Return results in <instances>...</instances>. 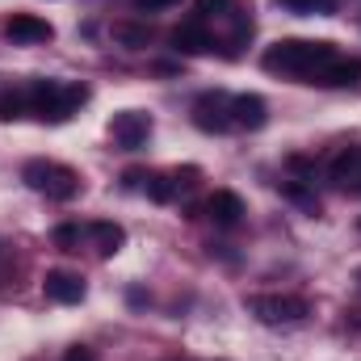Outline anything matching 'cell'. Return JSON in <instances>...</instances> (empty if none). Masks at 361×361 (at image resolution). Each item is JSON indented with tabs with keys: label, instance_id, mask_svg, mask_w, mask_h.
<instances>
[{
	"label": "cell",
	"instance_id": "1",
	"mask_svg": "<svg viewBox=\"0 0 361 361\" xmlns=\"http://www.w3.org/2000/svg\"><path fill=\"white\" fill-rule=\"evenodd\" d=\"M341 51L332 42H307V38H286V42H273L265 51V72L273 76H290V80H315L324 72V63H332Z\"/></svg>",
	"mask_w": 361,
	"mask_h": 361
},
{
	"label": "cell",
	"instance_id": "2",
	"mask_svg": "<svg viewBox=\"0 0 361 361\" xmlns=\"http://www.w3.org/2000/svg\"><path fill=\"white\" fill-rule=\"evenodd\" d=\"M21 97H25V114H38L42 122H63L89 101V89L59 85V80H30V85H21Z\"/></svg>",
	"mask_w": 361,
	"mask_h": 361
},
{
	"label": "cell",
	"instance_id": "3",
	"mask_svg": "<svg viewBox=\"0 0 361 361\" xmlns=\"http://www.w3.org/2000/svg\"><path fill=\"white\" fill-rule=\"evenodd\" d=\"M21 180L34 189V193H47L55 202H68L80 193V173L68 169V164H55V160H30L21 169Z\"/></svg>",
	"mask_w": 361,
	"mask_h": 361
},
{
	"label": "cell",
	"instance_id": "4",
	"mask_svg": "<svg viewBox=\"0 0 361 361\" xmlns=\"http://www.w3.org/2000/svg\"><path fill=\"white\" fill-rule=\"evenodd\" d=\"M248 315H257L261 324L269 328H286V324H302L311 315V302L298 298V294H252L248 302Z\"/></svg>",
	"mask_w": 361,
	"mask_h": 361
},
{
	"label": "cell",
	"instance_id": "5",
	"mask_svg": "<svg viewBox=\"0 0 361 361\" xmlns=\"http://www.w3.org/2000/svg\"><path fill=\"white\" fill-rule=\"evenodd\" d=\"M193 126L206 130V135H223V130H231V97H227L223 89L202 92V97L193 101Z\"/></svg>",
	"mask_w": 361,
	"mask_h": 361
},
{
	"label": "cell",
	"instance_id": "6",
	"mask_svg": "<svg viewBox=\"0 0 361 361\" xmlns=\"http://www.w3.org/2000/svg\"><path fill=\"white\" fill-rule=\"evenodd\" d=\"M109 139H114L122 152H139V147L152 139V118L139 114V109H122V114H114V122H109Z\"/></svg>",
	"mask_w": 361,
	"mask_h": 361
},
{
	"label": "cell",
	"instance_id": "7",
	"mask_svg": "<svg viewBox=\"0 0 361 361\" xmlns=\"http://www.w3.org/2000/svg\"><path fill=\"white\" fill-rule=\"evenodd\" d=\"M0 34L8 42H17V47H30V42H51L55 38V25L42 21V17H34V13H13V17L0 21Z\"/></svg>",
	"mask_w": 361,
	"mask_h": 361
},
{
	"label": "cell",
	"instance_id": "8",
	"mask_svg": "<svg viewBox=\"0 0 361 361\" xmlns=\"http://www.w3.org/2000/svg\"><path fill=\"white\" fill-rule=\"evenodd\" d=\"M265 122H269V105H265V97H257V92H240V97H231V126L261 130Z\"/></svg>",
	"mask_w": 361,
	"mask_h": 361
},
{
	"label": "cell",
	"instance_id": "9",
	"mask_svg": "<svg viewBox=\"0 0 361 361\" xmlns=\"http://www.w3.org/2000/svg\"><path fill=\"white\" fill-rule=\"evenodd\" d=\"M42 290H47L51 302H80L85 298V277L68 269H51L42 277Z\"/></svg>",
	"mask_w": 361,
	"mask_h": 361
},
{
	"label": "cell",
	"instance_id": "10",
	"mask_svg": "<svg viewBox=\"0 0 361 361\" xmlns=\"http://www.w3.org/2000/svg\"><path fill=\"white\" fill-rule=\"evenodd\" d=\"M206 214H210L214 227H235L244 219V197L231 193V189H214L210 202H206Z\"/></svg>",
	"mask_w": 361,
	"mask_h": 361
},
{
	"label": "cell",
	"instance_id": "11",
	"mask_svg": "<svg viewBox=\"0 0 361 361\" xmlns=\"http://www.w3.org/2000/svg\"><path fill=\"white\" fill-rule=\"evenodd\" d=\"M357 80H361V59L336 55L332 63H324V72H319L311 85H324V89H345V85H357Z\"/></svg>",
	"mask_w": 361,
	"mask_h": 361
},
{
	"label": "cell",
	"instance_id": "12",
	"mask_svg": "<svg viewBox=\"0 0 361 361\" xmlns=\"http://www.w3.org/2000/svg\"><path fill=\"white\" fill-rule=\"evenodd\" d=\"M173 47H177L180 55H206L214 47V38H210L206 21H185V25L173 30Z\"/></svg>",
	"mask_w": 361,
	"mask_h": 361
},
{
	"label": "cell",
	"instance_id": "13",
	"mask_svg": "<svg viewBox=\"0 0 361 361\" xmlns=\"http://www.w3.org/2000/svg\"><path fill=\"white\" fill-rule=\"evenodd\" d=\"M332 180L341 185V189H361V147H349V152H341L336 160H332Z\"/></svg>",
	"mask_w": 361,
	"mask_h": 361
},
{
	"label": "cell",
	"instance_id": "14",
	"mask_svg": "<svg viewBox=\"0 0 361 361\" xmlns=\"http://www.w3.org/2000/svg\"><path fill=\"white\" fill-rule=\"evenodd\" d=\"M92 244H97L101 257H114V252H122L126 231H122L118 223H92Z\"/></svg>",
	"mask_w": 361,
	"mask_h": 361
},
{
	"label": "cell",
	"instance_id": "15",
	"mask_svg": "<svg viewBox=\"0 0 361 361\" xmlns=\"http://www.w3.org/2000/svg\"><path fill=\"white\" fill-rule=\"evenodd\" d=\"M143 189H147V197H152V202H160V206L177 197V180L169 177V173H152V177H147V185H143Z\"/></svg>",
	"mask_w": 361,
	"mask_h": 361
},
{
	"label": "cell",
	"instance_id": "16",
	"mask_svg": "<svg viewBox=\"0 0 361 361\" xmlns=\"http://www.w3.org/2000/svg\"><path fill=\"white\" fill-rule=\"evenodd\" d=\"M114 38L122 47H147L152 42V30L147 25H114Z\"/></svg>",
	"mask_w": 361,
	"mask_h": 361
},
{
	"label": "cell",
	"instance_id": "17",
	"mask_svg": "<svg viewBox=\"0 0 361 361\" xmlns=\"http://www.w3.org/2000/svg\"><path fill=\"white\" fill-rule=\"evenodd\" d=\"M286 197H294L302 210H311V214H319V197L302 185V180H286Z\"/></svg>",
	"mask_w": 361,
	"mask_h": 361
},
{
	"label": "cell",
	"instance_id": "18",
	"mask_svg": "<svg viewBox=\"0 0 361 361\" xmlns=\"http://www.w3.org/2000/svg\"><path fill=\"white\" fill-rule=\"evenodd\" d=\"M55 248H63V252H76L80 248V227L76 223H63V227H55Z\"/></svg>",
	"mask_w": 361,
	"mask_h": 361
},
{
	"label": "cell",
	"instance_id": "19",
	"mask_svg": "<svg viewBox=\"0 0 361 361\" xmlns=\"http://www.w3.org/2000/svg\"><path fill=\"white\" fill-rule=\"evenodd\" d=\"M197 21H210V17H227L231 13V0H197Z\"/></svg>",
	"mask_w": 361,
	"mask_h": 361
},
{
	"label": "cell",
	"instance_id": "20",
	"mask_svg": "<svg viewBox=\"0 0 361 361\" xmlns=\"http://www.w3.org/2000/svg\"><path fill=\"white\" fill-rule=\"evenodd\" d=\"M281 4H290L298 13H307V8H332V0H281Z\"/></svg>",
	"mask_w": 361,
	"mask_h": 361
},
{
	"label": "cell",
	"instance_id": "21",
	"mask_svg": "<svg viewBox=\"0 0 361 361\" xmlns=\"http://www.w3.org/2000/svg\"><path fill=\"white\" fill-rule=\"evenodd\" d=\"M180 0H135V8H143V13H160V8H173Z\"/></svg>",
	"mask_w": 361,
	"mask_h": 361
},
{
	"label": "cell",
	"instance_id": "22",
	"mask_svg": "<svg viewBox=\"0 0 361 361\" xmlns=\"http://www.w3.org/2000/svg\"><path fill=\"white\" fill-rule=\"evenodd\" d=\"M68 361H92V349H85V345H76V349L68 353Z\"/></svg>",
	"mask_w": 361,
	"mask_h": 361
},
{
	"label": "cell",
	"instance_id": "23",
	"mask_svg": "<svg viewBox=\"0 0 361 361\" xmlns=\"http://www.w3.org/2000/svg\"><path fill=\"white\" fill-rule=\"evenodd\" d=\"M353 324H357V328H361V315H357V319H353Z\"/></svg>",
	"mask_w": 361,
	"mask_h": 361
},
{
	"label": "cell",
	"instance_id": "24",
	"mask_svg": "<svg viewBox=\"0 0 361 361\" xmlns=\"http://www.w3.org/2000/svg\"><path fill=\"white\" fill-rule=\"evenodd\" d=\"M357 281H361V269H357Z\"/></svg>",
	"mask_w": 361,
	"mask_h": 361
}]
</instances>
